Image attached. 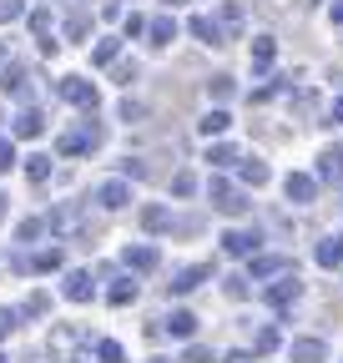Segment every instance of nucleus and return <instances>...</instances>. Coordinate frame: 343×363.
Listing matches in <instances>:
<instances>
[{"mask_svg":"<svg viewBox=\"0 0 343 363\" xmlns=\"http://www.w3.org/2000/svg\"><path fill=\"white\" fill-rule=\"evenodd\" d=\"M187 363H212V353L207 348H187Z\"/></svg>","mask_w":343,"mask_h":363,"instance_id":"47","label":"nucleus"},{"mask_svg":"<svg viewBox=\"0 0 343 363\" xmlns=\"http://www.w3.org/2000/svg\"><path fill=\"white\" fill-rule=\"evenodd\" d=\"M26 177H30V182H46V177H51V157H46V152H30Z\"/></svg>","mask_w":343,"mask_h":363,"instance_id":"29","label":"nucleus"},{"mask_svg":"<svg viewBox=\"0 0 343 363\" xmlns=\"http://www.w3.org/2000/svg\"><path fill=\"white\" fill-rule=\"evenodd\" d=\"M0 61H6V45H0Z\"/></svg>","mask_w":343,"mask_h":363,"instance_id":"52","label":"nucleus"},{"mask_svg":"<svg viewBox=\"0 0 343 363\" xmlns=\"http://www.w3.org/2000/svg\"><path fill=\"white\" fill-rule=\"evenodd\" d=\"M207 197H212V207L227 212V217H242V212L252 207V202H247V192H242V187H232L227 177H212V182H207Z\"/></svg>","mask_w":343,"mask_h":363,"instance_id":"1","label":"nucleus"},{"mask_svg":"<svg viewBox=\"0 0 343 363\" xmlns=\"http://www.w3.org/2000/svg\"><path fill=\"white\" fill-rule=\"evenodd\" d=\"M237 172H242L247 187H263V182H268V162H257V157H242V162H237Z\"/></svg>","mask_w":343,"mask_h":363,"instance_id":"21","label":"nucleus"},{"mask_svg":"<svg viewBox=\"0 0 343 363\" xmlns=\"http://www.w3.org/2000/svg\"><path fill=\"white\" fill-rule=\"evenodd\" d=\"M197 126H202V136H223V131H227V126H232V116H227V111H223V106H218V111H207V116H202V121H197Z\"/></svg>","mask_w":343,"mask_h":363,"instance_id":"26","label":"nucleus"},{"mask_svg":"<svg viewBox=\"0 0 343 363\" xmlns=\"http://www.w3.org/2000/svg\"><path fill=\"white\" fill-rule=\"evenodd\" d=\"M81 338H86L81 328H56V333H51V353H71Z\"/></svg>","mask_w":343,"mask_h":363,"instance_id":"27","label":"nucleus"},{"mask_svg":"<svg viewBox=\"0 0 343 363\" xmlns=\"http://www.w3.org/2000/svg\"><path fill=\"white\" fill-rule=\"evenodd\" d=\"M172 35H177V21H172V16H152L147 21V40L152 45H172Z\"/></svg>","mask_w":343,"mask_h":363,"instance_id":"15","label":"nucleus"},{"mask_svg":"<svg viewBox=\"0 0 343 363\" xmlns=\"http://www.w3.org/2000/svg\"><path fill=\"white\" fill-rule=\"evenodd\" d=\"M106 298L121 308V303H132L137 298V278H132V272H116V278H111V288H106Z\"/></svg>","mask_w":343,"mask_h":363,"instance_id":"16","label":"nucleus"},{"mask_svg":"<svg viewBox=\"0 0 343 363\" xmlns=\"http://www.w3.org/2000/svg\"><path fill=\"white\" fill-rule=\"evenodd\" d=\"M328 21H333V26H343V0H333V6H328Z\"/></svg>","mask_w":343,"mask_h":363,"instance_id":"48","label":"nucleus"},{"mask_svg":"<svg viewBox=\"0 0 343 363\" xmlns=\"http://www.w3.org/2000/svg\"><path fill=\"white\" fill-rule=\"evenodd\" d=\"M21 267H30V272H56L61 267V247H40L35 257H16Z\"/></svg>","mask_w":343,"mask_h":363,"instance_id":"13","label":"nucleus"},{"mask_svg":"<svg viewBox=\"0 0 343 363\" xmlns=\"http://www.w3.org/2000/svg\"><path fill=\"white\" fill-rule=\"evenodd\" d=\"M162 333H172V338H192V333H197V318H192L187 308H177V313H167Z\"/></svg>","mask_w":343,"mask_h":363,"instance_id":"11","label":"nucleus"},{"mask_svg":"<svg viewBox=\"0 0 343 363\" xmlns=\"http://www.w3.org/2000/svg\"><path fill=\"white\" fill-rule=\"evenodd\" d=\"M116 81H121V86H132V81H137V66H126V61H121V66H116Z\"/></svg>","mask_w":343,"mask_h":363,"instance_id":"46","label":"nucleus"},{"mask_svg":"<svg viewBox=\"0 0 343 363\" xmlns=\"http://www.w3.org/2000/svg\"><path fill=\"white\" fill-rule=\"evenodd\" d=\"M257 233H247V227H232V233H223V252H232V257H252L257 252Z\"/></svg>","mask_w":343,"mask_h":363,"instance_id":"8","label":"nucleus"},{"mask_svg":"<svg viewBox=\"0 0 343 363\" xmlns=\"http://www.w3.org/2000/svg\"><path fill=\"white\" fill-rule=\"evenodd\" d=\"M121 56V40L116 35H106V40H96V51H91V66H111Z\"/></svg>","mask_w":343,"mask_h":363,"instance_id":"25","label":"nucleus"},{"mask_svg":"<svg viewBox=\"0 0 343 363\" xmlns=\"http://www.w3.org/2000/svg\"><path fill=\"white\" fill-rule=\"evenodd\" d=\"M86 30H91V16H86V11H76V16H66V35H71V40H81Z\"/></svg>","mask_w":343,"mask_h":363,"instance_id":"33","label":"nucleus"},{"mask_svg":"<svg viewBox=\"0 0 343 363\" xmlns=\"http://www.w3.org/2000/svg\"><path fill=\"white\" fill-rule=\"evenodd\" d=\"M96 202H101L106 212H121L126 202H132V182H126V177H111V182H101V187H96Z\"/></svg>","mask_w":343,"mask_h":363,"instance_id":"5","label":"nucleus"},{"mask_svg":"<svg viewBox=\"0 0 343 363\" xmlns=\"http://www.w3.org/2000/svg\"><path fill=\"white\" fill-rule=\"evenodd\" d=\"M46 308H51V298H46V293H30V298H26V313H35V318L46 313Z\"/></svg>","mask_w":343,"mask_h":363,"instance_id":"41","label":"nucleus"},{"mask_svg":"<svg viewBox=\"0 0 343 363\" xmlns=\"http://www.w3.org/2000/svg\"><path fill=\"white\" fill-rule=\"evenodd\" d=\"M172 192H177V197H192V192H197V177H192V172H177V177H172Z\"/></svg>","mask_w":343,"mask_h":363,"instance_id":"35","label":"nucleus"},{"mask_svg":"<svg viewBox=\"0 0 343 363\" xmlns=\"http://www.w3.org/2000/svg\"><path fill=\"white\" fill-rule=\"evenodd\" d=\"M16 328H21V313L16 308H0V338H11Z\"/></svg>","mask_w":343,"mask_h":363,"instance_id":"36","label":"nucleus"},{"mask_svg":"<svg viewBox=\"0 0 343 363\" xmlns=\"http://www.w3.org/2000/svg\"><path fill=\"white\" fill-rule=\"evenodd\" d=\"M187 30H192L202 45H227V35H223L218 16H192V21H187Z\"/></svg>","mask_w":343,"mask_h":363,"instance_id":"9","label":"nucleus"},{"mask_svg":"<svg viewBox=\"0 0 343 363\" xmlns=\"http://www.w3.org/2000/svg\"><path fill=\"white\" fill-rule=\"evenodd\" d=\"M126 35H147V21L142 16H126Z\"/></svg>","mask_w":343,"mask_h":363,"instance_id":"45","label":"nucleus"},{"mask_svg":"<svg viewBox=\"0 0 343 363\" xmlns=\"http://www.w3.org/2000/svg\"><path fill=\"white\" fill-rule=\"evenodd\" d=\"M46 227H51L46 217H26V222H21V242H35L40 233H46Z\"/></svg>","mask_w":343,"mask_h":363,"instance_id":"34","label":"nucleus"},{"mask_svg":"<svg viewBox=\"0 0 343 363\" xmlns=\"http://www.w3.org/2000/svg\"><path fill=\"white\" fill-rule=\"evenodd\" d=\"M121 172H126V182H132V177H147V162H137V157H126V162H121Z\"/></svg>","mask_w":343,"mask_h":363,"instance_id":"42","label":"nucleus"},{"mask_svg":"<svg viewBox=\"0 0 343 363\" xmlns=\"http://www.w3.org/2000/svg\"><path fill=\"white\" fill-rule=\"evenodd\" d=\"M333 121H338V126H343V96H338V101H333Z\"/></svg>","mask_w":343,"mask_h":363,"instance_id":"49","label":"nucleus"},{"mask_svg":"<svg viewBox=\"0 0 343 363\" xmlns=\"http://www.w3.org/2000/svg\"><path fill=\"white\" fill-rule=\"evenodd\" d=\"M313 257H318V267H343V238H323Z\"/></svg>","mask_w":343,"mask_h":363,"instance_id":"19","label":"nucleus"},{"mask_svg":"<svg viewBox=\"0 0 343 363\" xmlns=\"http://www.w3.org/2000/svg\"><path fill=\"white\" fill-rule=\"evenodd\" d=\"M207 96H212V101H227V96H232V76H212V81H207Z\"/></svg>","mask_w":343,"mask_h":363,"instance_id":"32","label":"nucleus"},{"mask_svg":"<svg viewBox=\"0 0 343 363\" xmlns=\"http://www.w3.org/2000/svg\"><path fill=\"white\" fill-rule=\"evenodd\" d=\"M273 272H288L283 257H252V278H273Z\"/></svg>","mask_w":343,"mask_h":363,"instance_id":"31","label":"nucleus"},{"mask_svg":"<svg viewBox=\"0 0 343 363\" xmlns=\"http://www.w3.org/2000/svg\"><path fill=\"white\" fill-rule=\"evenodd\" d=\"M40 131H46V116H40L35 106L16 116V136H26V142H30V136H40Z\"/></svg>","mask_w":343,"mask_h":363,"instance_id":"20","label":"nucleus"},{"mask_svg":"<svg viewBox=\"0 0 343 363\" xmlns=\"http://www.w3.org/2000/svg\"><path fill=\"white\" fill-rule=\"evenodd\" d=\"M30 30H35V40L51 35V16H46V11H30Z\"/></svg>","mask_w":343,"mask_h":363,"instance_id":"39","label":"nucleus"},{"mask_svg":"<svg viewBox=\"0 0 343 363\" xmlns=\"http://www.w3.org/2000/svg\"><path fill=\"white\" fill-rule=\"evenodd\" d=\"M278 343H283V333H278V328H257V333H252V353H273Z\"/></svg>","mask_w":343,"mask_h":363,"instance_id":"30","label":"nucleus"},{"mask_svg":"<svg viewBox=\"0 0 343 363\" xmlns=\"http://www.w3.org/2000/svg\"><path fill=\"white\" fill-rule=\"evenodd\" d=\"M323 358H328L323 338H298L293 343V363H323Z\"/></svg>","mask_w":343,"mask_h":363,"instance_id":"14","label":"nucleus"},{"mask_svg":"<svg viewBox=\"0 0 343 363\" xmlns=\"http://www.w3.org/2000/svg\"><path fill=\"white\" fill-rule=\"evenodd\" d=\"M207 272H212L207 262H192V267H182L177 278H172V293H177V298H182V293H192V288H197V283L207 278Z\"/></svg>","mask_w":343,"mask_h":363,"instance_id":"12","label":"nucleus"},{"mask_svg":"<svg viewBox=\"0 0 343 363\" xmlns=\"http://www.w3.org/2000/svg\"><path fill=\"white\" fill-rule=\"evenodd\" d=\"M101 147V126L96 121H81L61 136V157H86V152H96Z\"/></svg>","mask_w":343,"mask_h":363,"instance_id":"2","label":"nucleus"},{"mask_svg":"<svg viewBox=\"0 0 343 363\" xmlns=\"http://www.w3.org/2000/svg\"><path fill=\"white\" fill-rule=\"evenodd\" d=\"M263 298H268V308H293L298 298H303V283H298V272H278V283H268Z\"/></svg>","mask_w":343,"mask_h":363,"instance_id":"3","label":"nucleus"},{"mask_svg":"<svg viewBox=\"0 0 343 363\" xmlns=\"http://www.w3.org/2000/svg\"><path fill=\"white\" fill-rule=\"evenodd\" d=\"M227 363H252V353H232V358H227Z\"/></svg>","mask_w":343,"mask_h":363,"instance_id":"50","label":"nucleus"},{"mask_svg":"<svg viewBox=\"0 0 343 363\" xmlns=\"http://www.w3.org/2000/svg\"><path fill=\"white\" fill-rule=\"evenodd\" d=\"M142 116H147L142 101H121V121H142Z\"/></svg>","mask_w":343,"mask_h":363,"instance_id":"40","label":"nucleus"},{"mask_svg":"<svg viewBox=\"0 0 343 363\" xmlns=\"http://www.w3.org/2000/svg\"><path fill=\"white\" fill-rule=\"evenodd\" d=\"M318 177H328V182H343V152H333V147H328V152L318 157Z\"/></svg>","mask_w":343,"mask_h":363,"instance_id":"24","label":"nucleus"},{"mask_svg":"<svg viewBox=\"0 0 343 363\" xmlns=\"http://www.w3.org/2000/svg\"><path fill=\"white\" fill-rule=\"evenodd\" d=\"M6 96H30V71H26V61H6Z\"/></svg>","mask_w":343,"mask_h":363,"instance_id":"10","label":"nucleus"},{"mask_svg":"<svg viewBox=\"0 0 343 363\" xmlns=\"http://www.w3.org/2000/svg\"><path fill=\"white\" fill-rule=\"evenodd\" d=\"M283 192H288V202H298V207H303V202H313V197H318V177H308V172H293V177L283 182Z\"/></svg>","mask_w":343,"mask_h":363,"instance_id":"6","label":"nucleus"},{"mask_svg":"<svg viewBox=\"0 0 343 363\" xmlns=\"http://www.w3.org/2000/svg\"><path fill=\"white\" fill-rule=\"evenodd\" d=\"M61 293H66L71 303H91V298H96V278H91V272H66Z\"/></svg>","mask_w":343,"mask_h":363,"instance_id":"7","label":"nucleus"},{"mask_svg":"<svg viewBox=\"0 0 343 363\" xmlns=\"http://www.w3.org/2000/svg\"><path fill=\"white\" fill-rule=\"evenodd\" d=\"M0 222H6V197H0Z\"/></svg>","mask_w":343,"mask_h":363,"instance_id":"51","label":"nucleus"},{"mask_svg":"<svg viewBox=\"0 0 343 363\" xmlns=\"http://www.w3.org/2000/svg\"><path fill=\"white\" fill-rule=\"evenodd\" d=\"M61 96H66V106H76V111H96V86L91 81H81V76H66L61 81Z\"/></svg>","mask_w":343,"mask_h":363,"instance_id":"4","label":"nucleus"},{"mask_svg":"<svg viewBox=\"0 0 343 363\" xmlns=\"http://www.w3.org/2000/svg\"><path fill=\"white\" fill-rule=\"evenodd\" d=\"M223 288H227V298H247V278H227Z\"/></svg>","mask_w":343,"mask_h":363,"instance_id":"44","label":"nucleus"},{"mask_svg":"<svg viewBox=\"0 0 343 363\" xmlns=\"http://www.w3.org/2000/svg\"><path fill=\"white\" fill-rule=\"evenodd\" d=\"M207 162H212V167H237L242 157H237V147H227V142H218V147H207Z\"/></svg>","mask_w":343,"mask_h":363,"instance_id":"28","label":"nucleus"},{"mask_svg":"<svg viewBox=\"0 0 343 363\" xmlns=\"http://www.w3.org/2000/svg\"><path fill=\"white\" fill-rule=\"evenodd\" d=\"M26 16V0H0V21H21Z\"/></svg>","mask_w":343,"mask_h":363,"instance_id":"37","label":"nucleus"},{"mask_svg":"<svg viewBox=\"0 0 343 363\" xmlns=\"http://www.w3.org/2000/svg\"><path fill=\"white\" fill-rule=\"evenodd\" d=\"M273 61H278V40H273V35H257V40H252V66L268 71Z\"/></svg>","mask_w":343,"mask_h":363,"instance_id":"17","label":"nucleus"},{"mask_svg":"<svg viewBox=\"0 0 343 363\" xmlns=\"http://www.w3.org/2000/svg\"><path fill=\"white\" fill-rule=\"evenodd\" d=\"M11 167H16V152H11L6 136H0V172H11Z\"/></svg>","mask_w":343,"mask_h":363,"instance_id":"43","label":"nucleus"},{"mask_svg":"<svg viewBox=\"0 0 343 363\" xmlns=\"http://www.w3.org/2000/svg\"><path fill=\"white\" fill-rule=\"evenodd\" d=\"M96 353H101V363H121V358H126V353H121V343H111V338H106V343H96Z\"/></svg>","mask_w":343,"mask_h":363,"instance_id":"38","label":"nucleus"},{"mask_svg":"<svg viewBox=\"0 0 343 363\" xmlns=\"http://www.w3.org/2000/svg\"><path fill=\"white\" fill-rule=\"evenodd\" d=\"M167 6H182V0H167Z\"/></svg>","mask_w":343,"mask_h":363,"instance_id":"53","label":"nucleus"},{"mask_svg":"<svg viewBox=\"0 0 343 363\" xmlns=\"http://www.w3.org/2000/svg\"><path fill=\"white\" fill-rule=\"evenodd\" d=\"M0 363H11V358H6V353H0Z\"/></svg>","mask_w":343,"mask_h":363,"instance_id":"54","label":"nucleus"},{"mask_svg":"<svg viewBox=\"0 0 343 363\" xmlns=\"http://www.w3.org/2000/svg\"><path fill=\"white\" fill-rule=\"evenodd\" d=\"M218 26H223V35H227V40H232V35H237V30H242V6H232V0H227V6H223V11H218Z\"/></svg>","mask_w":343,"mask_h":363,"instance_id":"23","label":"nucleus"},{"mask_svg":"<svg viewBox=\"0 0 343 363\" xmlns=\"http://www.w3.org/2000/svg\"><path fill=\"white\" fill-rule=\"evenodd\" d=\"M126 267H132V272H152L157 267V247H147V242L126 247Z\"/></svg>","mask_w":343,"mask_h":363,"instance_id":"18","label":"nucleus"},{"mask_svg":"<svg viewBox=\"0 0 343 363\" xmlns=\"http://www.w3.org/2000/svg\"><path fill=\"white\" fill-rule=\"evenodd\" d=\"M152 363H167V358H152Z\"/></svg>","mask_w":343,"mask_h":363,"instance_id":"55","label":"nucleus"},{"mask_svg":"<svg viewBox=\"0 0 343 363\" xmlns=\"http://www.w3.org/2000/svg\"><path fill=\"white\" fill-rule=\"evenodd\" d=\"M142 227H147V233H167V227H172V212H167L162 202H152V207L142 212Z\"/></svg>","mask_w":343,"mask_h":363,"instance_id":"22","label":"nucleus"}]
</instances>
